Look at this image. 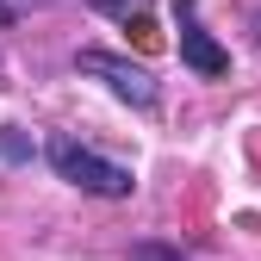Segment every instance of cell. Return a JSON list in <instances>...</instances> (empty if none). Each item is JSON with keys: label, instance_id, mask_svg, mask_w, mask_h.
Here are the masks:
<instances>
[{"label": "cell", "instance_id": "5", "mask_svg": "<svg viewBox=\"0 0 261 261\" xmlns=\"http://www.w3.org/2000/svg\"><path fill=\"white\" fill-rule=\"evenodd\" d=\"M100 13H143V0H93Z\"/></svg>", "mask_w": 261, "mask_h": 261}, {"label": "cell", "instance_id": "3", "mask_svg": "<svg viewBox=\"0 0 261 261\" xmlns=\"http://www.w3.org/2000/svg\"><path fill=\"white\" fill-rule=\"evenodd\" d=\"M180 62L193 75H224V69H230V50L193 19V0H180Z\"/></svg>", "mask_w": 261, "mask_h": 261}, {"label": "cell", "instance_id": "2", "mask_svg": "<svg viewBox=\"0 0 261 261\" xmlns=\"http://www.w3.org/2000/svg\"><path fill=\"white\" fill-rule=\"evenodd\" d=\"M75 69H81V75H100V81L118 93V100H124V106H137V112H149V106H155V93H162L155 75L143 69V62H130V56H118V50H81V56H75Z\"/></svg>", "mask_w": 261, "mask_h": 261}, {"label": "cell", "instance_id": "4", "mask_svg": "<svg viewBox=\"0 0 261 261\" xmlns=\"http://www.w3.org/2000/svg\"><path fill=\"white\" fill-rule=\"evenodd\" d=\"M0 155H7V162H31V143L19 137V130L7 124V130H0Z\"/></svg>", "mask_w": 261, "mask_h": 261}, {"label": "cell", "instance_id": "6", "mask_svg": "<svg viewBox=\"0 0 261 261\" xmlns=\"http://www.w3.org/2000/svg\"><path fill=\"white\" fill-rule=\"evenodd\" d=\"M130 261H180V255H168V249H137Z\"/></svg>", "mask_w": 261, "mask_h": 261}, {"label": "cell", "instance_id": "1", "mask_svg": "<svg viewBox=\"0 0 261 261\" xmlns=\"http://www.w3.org/2000/svg\"><path fill=\"white\" fill-rule=\"evenodd\" d=\"M44 155H50V168L69 180V187L93 193V199H130V187H137V174H130L124 162H112V155H100V149L75 143L69 130H56V137L44 143Z\"/></svg>", "mask_w": 261, "mask_h": 261}]
</instances>
